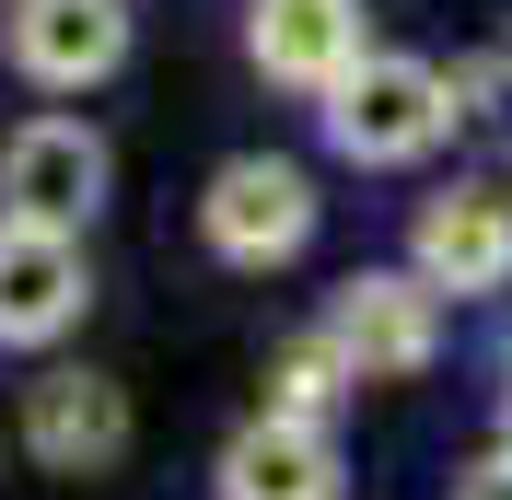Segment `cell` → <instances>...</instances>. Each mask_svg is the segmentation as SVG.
<instances>
[{
	"label": "cell",
	"instance_id": "8",
	"mask_svg": "<svg viewBox=\"0 0 512 500\" xmlns=\"http://www.w3.org/2000/svg\"><path fill=\"white\" fill-rule=\"evenodd\" d=\"M419 280L431 291H501L512 280V198L501 187H443L419 210Z\"/></svg>",
	"mask_w": 512,
	"mask_h": 500
},
{
	"label": "cell",
	"instance_id": "2",
	"mask_svg": "<svg viewBox=\"0 0 512 500\" xmlns=\"http://www.w3.org/2000/svg\"><path fill=\"white\" fill-rule=\"evenodd\" d=\"M105 140L82 117H24L12 152H0V221H35V233H82L105 210Z\"/></svg>",
	"mask_w": 512,
	"mask_h": 500
},
{
	"label": "cell",
	"instance_id": "4",
	"mask_svg": "<svg viewBox=\"0 0 512 500\" xmlns=\"http://www.w3.org/2000/svg\"><path fill=\"white\" fill-rule=\"evenodd\" d=\"M326 338H338L350 384H408L419 361L443 349V303H431V280H373V268H361V280L338 291V314H326Z\"/></svg>",
	"mask_w": 512,
	"mask_h": 500
},
{
	"label": "cell",
	"instance_id": "6",
	"mask_svg": "<svg viewBox=\"0 0 512 500\" xmlns=\"http://www.w3.org/2000/svg\"><path fill=\"white\" fill-rule=\"evenodd\" d=\"M82 303H94L82 233H35V221H0V349H47Z\"/></svg>",
	"mask_w": 512,
	"mask_h": 500
},
{
	"label": "cell",
	"instance_id": "11",
	"mask_svg": "<svg viewBox=\"0 0 512 500\" xmlns=\"http://www.w3.org/2000/svg\"><path fill=\"white\" fill-rule=\"evenodd\" d=\"M350 396V361H338V338H291L280 373H268V419H303V431H326V407Z\"/></svg>",
	"mask_w": 512,
	"mask_h": 500
},
{
	"label": "cell",
	"instance_id": "7",
	"mask_svg": "<svg viewBox=\"0 0 512 500\" xmlns=\"http://www.w3.org/2000/svg\"><path fill=\"white\" fill-rule=\"evenodd\" d=\"M245 47L268 82H303V94H338L373 47H361V0H245Z\"/></svg>",
	"mask_w": 512,
	"mask_h": 500
},
{
	"label": "cell",
	"instance_id": "12",
	"mask_svg": "<svg viewBox=\"0 0 512 500\" xmlns=\"http://www.w3.org/2000/svg\"><path fill=\"white\" fill-rule=\"evenodd\" d=\"M454 500H512V454H501V466H478V477H466Z\"/></svg>",
	"mask_w": 512,
	"mask_h": 500
},
{
	"label": "cell",
	"instance_id": "5",
	"mask_svg": "<svg viewBox=\"0 0 512 500\" xmlns=\"http://www.w3.org/2000/svg\"><path fill=\"white\" fill-rule=\"evenodd\" d=\"M0 35H12V70H24V82L82 94V82H105V70L128 59V0H12Z\"/></svg>",
	"mask_w": 512,
	"mask_h": 500
},
{
	"label": "cell",
	"instance_id": "3",
	"mask_svg": "<svg viewBox=\"0 0 512 500\" xmlns=\"http://www.w3.org/2000/svg\"><path fill=\"white\" fill-rule=\"evenodd\" d=\"M198 233H210V256H233V268H280V256H303V233H315L303 163H280V152L222 163L210 198H198Z\"/></svg>",
	"mask_w": 512,
	"mask_h": 500
},
{
	"label": "cell",
	"instance_id": "9",
	"mask_svg": "<svg viewBox=\"0 0 512 500\" xmlns=\"http://www.w3.org/2000/svg\"><path fill=\"white\" fill-rule=\"evenodd\" d=\"M24 442H35L59 477H94V466L128 454V396H117L105 373H47V384L24 396Z\"/></svg>",
	"mask_w": 512,
	"mask_h": 500
},
{
	"label": "cell",
	"instance_id": "1",
	"mask_svg": "<svg viewBox=\"0 0 512 500\" xmlns=\"http://www.w3.org/2000/svg\"><path fill=\"white\" fill-rule=\"evenodd\" d=\"M454 128V82L431 59H361L338 94H326V140L350 163H419Z\"/></svg>",
	"mask_w": 512,
	"mask_h": 500
},
{
	"label": "cell",
	"instance_id": "10",
	"mask_svg": "<svg viewBox=\"0 0 512 500\" xmlns=\"http://www.w3.org/2000/svg\"><path fill=\"white\" fill-rule=\"evenodd\" d=\"M222 500H338V442L303 419H256L222 442Z\"/></svg>",
	"mask_w": 512,
	"mask_h": 500
}]
</instances>
